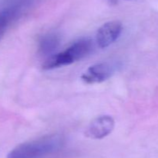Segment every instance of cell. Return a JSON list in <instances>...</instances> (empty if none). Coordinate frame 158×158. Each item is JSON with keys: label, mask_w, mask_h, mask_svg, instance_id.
<instances>
[{"label": "cell", "mask_w": 158, "mask_h": 158, "mask_svg": "<svg viewBox=\"0 0 158 158\" xmlns=\"http://www.w3.org/2000/svg\"><path fill=\"white\" fill-rule=\"evenodd\" d=\"M110 2H116V0H110Z\"/></svg>", "instance_id": "ba28073f"}, {"label": "cell", "mask_w": 158, "mask_h": 158, "mask_svg": "<svg viewBox=\"0 0 158 158\" xmlns=\"http://www.w3.org/2000/svg\"><path fill=\"white\" fill-rule=\"evenodd\" d=\"M60 43L59 35L54 33L44 35L40 41V51L43 55H49L52 54Z\"/></svg>", "instance_id": "52a82bcc"}, {"label": "cell", "mask_w": 158, "mask_h": 158, "mask_svg": "<svg viewBox=\"0 0 158 158\" xmlns=\"http://www.w3.org/2000/svg\"><path fill=\"white\" fill-rule=\"evenodd\" d=\"M123 26L118 20L102 25L97 33V43L100 48H106L114 43L121 34Z\"/></svg>", "instance_id": "277c9868"}, {"label": "cell", "mask_w": 158, "mask_h": 158, "mask_svg": "<svg viewBox=\"0 0 158 158\" xmlns=\"http://www.w3.org/2000/svg\"><path fill=\"white\" fill-rule=\"evenodd\" d=\"M93 47L94 44L90 39H80L62 52L51 55L43 64V69L51 70L71 64L87 56Z\"/></svg>", "instance_id": "7a4b0ae2"}, {"label": "cell", "mask_w": 158, "mask_h": 158, "mask_svg": "<svg viewBox=\"0 0 158 158\" xmlns=\"http://www.w3.org/2000/svg\"><path fill=\"white\" fill-rule=\"evenodd\" d=\"M117 68L115 64L102 62L90 66L81 76V78L86 84L101 83L107 80L114 74Z\"/></svg>", "instance_id": "3957f363"}, {"label": "cell", "mask_w": 158, "mask_h": 158, "mask_svg": "<svg viewBox=\"0 0 158 158\" xmlns=\"http://www.w3.org/2000/svg\"><path fill=\"white\" fill-rule=\"evenodd\" d=\"M64 141L63 135H47L19 144L9 152L7 158H44L59 151L63 147Z\"/></svg>", "instance_id": "6da1fadb"}, {"label": "cell", "mask_w": 158, "mask_h": 158, "mask_svg": "<svg viewBox=\"0 0 158 158\" xmlns=\"http://www.w3.org/2000/svg\"><path fill=\"white\" fill-rule=\"evenodd\" d=\"M20 10V4H15L0 11V40L5 35L11 23L18 16Z\"/></svg>", "instance_id": "8992f818"}, {"label": "cell", "mask_w": 158, "mask_h": 158, "mask_svg": "<svg viewBox=\"0 0 158 158\" xmlns=\"http://www.w3.org/2000/svg\"><path fill=\"white\" fill-rule=\"evenodd\" d=\"M114 125V119L110 116H100L90 122L85 134L91 139H103L111 133Z\"/></svg>", "instance_id": "5b68a950"}]
</instances>
